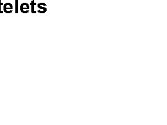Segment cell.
<instances>
[{
	"label": "cell",
	"instance_id": "cell-1",
	"mask_svg": "<svg viewBox=\"0 0 167 125\" xmlns=\"http://www.w3.org/2000/svg\"><path fill=\"white\" fill-rule=\"evenodd\" d=\"M20 11L23 13H27L29 11V4H27V3H23L22 4L21 6H20Z\"/></svg>",
	"mask_w": 167,
	"mask_h": 125
},
{
	"label": "cell",
	"instance_id": "cell-2",
	"mask_svg": "<svg viewBox=\"0 0 167 125\" xmlns=\"http://www.w3.org/2000/svg\"><path fill=\"white\" fill-rule=\"evenodd\" d=\"M45 3H40L38 4V8H39V10H38V12L40 13H45L47 11V8H45Z\"/></svg>",
	"mask_w": 167,
	"mask_h": 125
},
{
	"label": "cell",
	"instance_id": "cell-3",
	"mask_svg": "<svg viewBox=\"0 0 167 125\" xmlns=\"http://www.w3.org/2000/svg\"><path fill=\"white\" fill-rule=\"evenodd\" d=\"M4 12L7 13H10L12 12L13 10V6L10 3H7L4 5Z\"/></svg>",
	"mask_w": 167,
	"mask_h": 125
},
{
	"label": "cell",
	"instance_id": "cell-4",
	"mask_svg": "<svg viewBox=\"0 0 167 125\" xmlns=\"http://www.w3.org/2000/svg\"><path fill=\"white\" fill-rule=\"evenodd\" d=\"M31 4H32V13H36L34 10V4H35V2L34 1H32V3H31Z\"/></svg>",
	"mask_w": 167,
	"mask_h": 125
},
{
	"label": "cell",
	"instance_id": "cell-5",
	"mask_svg": "<svg viewBox=\"0 0 167 125\" xmlns=\"http://www.w3.org/2000/svg\"><path fill=\"white\" fill-rule=\"evenodd\" d=\"M16 13H18V0H16Z\"/></svg>",
	"mask_w": 167,
	"mask_h": 125
}]
</instances>
